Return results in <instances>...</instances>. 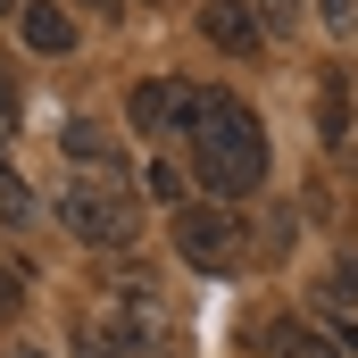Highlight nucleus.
I'll list each match as a JSON object with an SVG mask.
<instances>
[{"instance_id":"1","label":"nucleus","mask_w":358,"mask_h":358,"mask_svg":"<svg viewBox=\"0 0 358 358\" xmlns=\"http://www.w3.org/2000/svg\"><path fill=\"white\" fill-rule=\"evenodd\" d=\"M192 176L217 200H242L267 183V125L250 100H234L225 84H192Z\"/></svg>"},{"instance_id":"2","label":"nucleus","mask_w":358,"mask_h":358,"mask_svg":"<svg viewBox=\"0 0 358 358\" xmlns=\"http://www.w3.org/2000/svg\"><path fill=\"white\" fill-rule=\"evenodd\" d=\"M50 217H59L84 250H134V234H142L134 192H125V183H100V176H67L59 200H50Z\"/></svg>"},{"instance_id":"3","label":"nucleus","mask_w":358,"mask_h":358,"mask_svg":"<svg viewBox=\"0 0 358 358\" xmlns=\"http://www.w3.org/2000/svg\"><path fill=\"white\" fill-rule=\"evenodd\" d=\"M167 234H176V259L200 267V275H242V259H250V234L225 208H176Z\"/></svg>"},{"instance_id":"4","label":"nucleus","mask_w":358,"mask_h":358,"mask_svg":"<svg viewBox=\"0 0 358 358\" xmlns=\"http://www.w3.org/2000/svg\"><path fill=\"white\" fill-rule=\"evenodd\" d=\"M100 325H117V334H150V342H167V300L150 292V275H117L108 292H100Z\"/></svg>"},{"instance_id":"5","label":"nucleus","mask_w":358,"mask_h":358,"mask_svg":"<svg viewBox=\"0 0 358 358\" xmlns=\"http://www.w3.org/2000/svg\"><path fill=\"white\" fill-rule=\"evenodd\" d=\"M125 117H134L142 134H183V125H192V84H183V76H142V84L125 92Z\"/></svg>"},{"instance_id":"6","label":"nucleus","mask_w":358,"mask_h":358,"mask_svg":"<svg viewBox=\"0 0 358 358\" xmlns=\"http://www.w3.org/2000/svg\"><path fill=\"white\" fill-rule=\"evenodd\" d=\"M59 150H67V167H76V176L125 183V150H117V142H108L92 117H67V125H59Z\"/></svg>"},{"instance_id":"7","label":"nucleus","mask_w":358,"mask_h":358,"mask_svg":"<svg viewBox=\"0 0 358 358\" xmlns=\"http://www.w3.org/2000/svg\"><path fill=\"white\" fill-rule=\"evenodd\" d=\"M200 34H208L217 50H234V59H259V50H267V34H259V8H250V0H200Z\"/></svg>"},{"instance_id":"8","label":"nucleus","mask_w":358,"mask_h":358,"mask_svg":"<svg viewBox=\"0 0 358 358\" xmlns=\"http://www.w3.org/2000/svg\"><path fill=\"white\" fill-rule=\"evenodd\" d=\"M17 34H25V50H42V59H67V50H76V17H67L59 0H25V8H17Z\"/></svg>"},{"instance_id":"9","label":"nucleus","mask_w":358,"mask_h":358,"mask_svg":"<svg viewBox=\"0 0 358 358\" xmlns=\"http://www.w3.org/2000/svg\"><path fill=\"white\" fill-rule=\"evenodd\" d=\"M259 350L267 358H342L308 317H267V325H259Z\"/></svg>"},{"instance_id":"10","label":"nucleus","mask_w":358,"mask_h":358,"mask_svg":"<svg viewBox=\"0 0 358 358\" xmlns=\"http://www.w3.org/2000/svg\"><path fill=\"white\" fill-rule=\"evenodd\" d=\"M317 134H325V150L350 142V76H342V67L317 76Z\"/></svg>"},{"instance_id":"11","label":"nucleus","mask_w":358,"mask_h":358,"mask_svg":"<svg viewBox=\"0 0 358 358\" xmlns=\"http://www.w3.org/2000/svg\"><path fill=\"white\" fill-rule=\"evenodd\" d=\"M76 350H84V358H176L167 342H150V334H117V325H100V334H84Z\"/></svg>"},{"instance_id":"12","label":"nucleus","mask_w":358,"mask_h":358,"mask_svg":"<svg viewBox=\"0 0 358 358\" xmlns=\"http://www.w3.org/2000/svg\"><path fill=\"white\" fill-rule=\"evenodd\" d=\"M34 217H42V200H34V183L17 176V159L0 150V225H17V234H25Z\"/></svg>"},{"instance_id":"13","label":"nucleus","mask_w":358,"mask_h":358,"mask_svg":"<svg viewBox=\"0 0 358 358\" xmlns=\"http://www.w3.org/2000/svg\"><path fill=\"white\" fill-rule=\"evenodd\" d=\"M325 300H334V308H358V250H342V259L325 267Z\"/></svg>"},{"instance_id":"14","label":"nucleus","mask_w":358,"mask_h":358,"mask_svg":"<svg viewBox=\"0 0 358 358\" xmlns=\"http://www.w3.org/2000/svg\"><path fill=\"white\" fill-rule=\"evenodd\" d=\"M250 8H259V34H300V0H250Z\"/></svg>"},{"instance_id":"15","label":"nucleus","mask_w":358,"mask_h":358,"mask_svg":"<svg viewBox=\"0 0 358 358\" xmlns=\"http://www.w3.org/2000/svg\"><path fill=\"white\" fill-rule=\"evenodd\" d=\"M150 200H167V208H183V167H167V159H150Z\"/></svg>"},{"instance_id":"16","label":"nucleus","mask_w":358,"mask_h":358,"mask_svg":"<svg viewBox=\"0 0 358 358\" xmlns=\"http://www.w3.org/2000/svg\"><path fill=\"white\" fill-rule=\"evenodd\" d=\"M17 308H25V267H8V259H0V325H8Z\"/></svg>"},{"instance_id":"17","label":"nucleus","mask_w":358,"mask_h":358,"mask_svg":"<svg viewBox=\"0 0 358 358\" xmlns=\"http://www.w3.org/2000/svg\"><path fill=\"white\" fill-rule=\"evenodd\" d=\"M317 17H325L334 34H350V25H358V0H317Z\"/></svg>"},{"instance_id":"18","label":"nucleus","mask_w":358,"mask_h":358,"mask_svg":"<svg viewBox=\"0 0 358 358\" xmlns=\"http://www.w3.org/2000/svg\"><path fill=\"white\" fill-rule=\"evenodd\" d=\"M325 342H334V350H350V358H358V308H342V317H334V334H325Z\"/></svg>"},{"instance_id":"19","label":"nucleus","mask_w":358,"mask_h":358,"mask_svg":"<svg viewBox=\"0 0 358 358\" xmlns=\"http://www.w3.org/2000/svg\"><path fill=\"white\" fill-rule=\"evenodd\" d=\"M8 125H17V84L0 76V134H8Z\"/></svg>"},{"instance_id":"20","label":"nucleus","mask_w":358,"mask_h":358,"mask_svg":"<svg viewBox=\"0 0 358 358\" xmlns=\"http://www.w3.org/2000/svg\"><path fill=\"white\" fill-rule=\"evenodd\" d=\"M76 8H92V17H125V0H76Z\"/></svg>"},{"instance_id":"21","label":"nucleus","mask_w":358,"mask_h":358,"mask_svg":"<svg viewBox=\"0 0 358 358\" xmlns=\"http://www.w3.org/2000/svg\"><path fill=\"white\" fill-rule=\"evenodd\" d=\"M17 358H42V350H17Z\"/></svg>"}]
</instances>
